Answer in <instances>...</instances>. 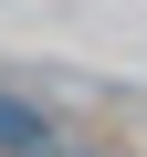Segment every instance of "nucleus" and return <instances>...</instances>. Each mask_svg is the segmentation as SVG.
Listing matches in <instances>:
<instances>
[{"instance_id": "f257e3e1", "label": "nucleus", "mask_w": 147, "mask_h": 157, "mask_svg": "<svg viewBox=\"0 0 147 157\" xmlns=\"http://www.w3.org/2000/svg\"><path fill=\"white\" fill-rule=\"evenodd\" d=\"M0 157H53V115L21 105V94H0Z\"/></svg>"}]
</instances>
